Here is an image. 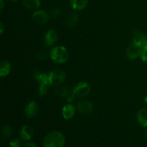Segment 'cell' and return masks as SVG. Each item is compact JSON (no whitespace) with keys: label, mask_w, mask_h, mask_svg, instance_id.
<instances>
[{"label":"cell","mask_w":147,"mask_h":147,"mask_svg":"<svg viewBox=\"0 0 147 147\" xmlns=\"http://www.w3.org/2000/svg\"><path fill=\"white\" fill-rule=\"evenodd\" d=\"M22 4L27 9L36 10L40 6V0H22Z\"/></svg>","instance_id":"16"},{"label":"cell","mask_w":147,"mask_h":147,"mask_svg":"<svg viewBox=\"0 0 147 147\" xmlns=\"http://www.w3.org/2000/svg\"><path fill=\"white\" fill-rule=\"evenodd\" d=\"M9 146L10 147H21L22 142L20 139H14L9 142Z\"/></svg>","instance_id":"20"},{"label":"cell","mask_w":147,"mask_h":147,"mask_svg":"<svg viewBox=\"0 0 147 147\" xmlns=\"http://www.w3.org/2000/svg\"><path fill=\"white\" fill-rule=\"evenodd\" d=\"M23 147H37V146L32 142H27V143L24 144Z\"/></svg>","instance_id":"25"},{"label":"cell","mask_w":147,"mask_h":147,"mask_svg":"<svg viewBox=\"0 0 147 147\" xmlns=\"http://www.w3.org/2000/svg\"><path fill=\"white\" fill-rule=\"evenodd\" d=\"M76 107L71 103H67L63 106L62 109V115L65 120H69L74 116V115L76 114Z\"/></svg>","instance_id":"11"},{"label":"cell","mask_w":147,"mask_h":147,"mask_svg":"<svg viewBox=\"0 0 147 147\" xmlns=\"http://www.w3.org/2000/svg\"><path fill=\"white\" fill-rule=\"evenodd\" d=\"M1 134L4 138H9L12 135V129L9 125H4L1 128Z\"/></svg>","instance_id":"19"},{"label":"cell","mask_w":147,"mask_h":147,"mask_svg":"<svg viewBox=\"0 0 147 147\" xmlns=\"http://www.w3.org/2000/svg\"><path fill=\"white\" fill-rule=\"evenodd\" d=\"M144 100H145V102H146V103H147V96L144 98Z\"/></svg>","instance_id":"29"},{"label":"cell","mask_w":147,"mask_h":147,"mask_svg":"<svg viewBox=\"0 0 147 147\" xmlns=\"http://www.w3.org/2000/svg\"><path fill=\"white\" fill-rule=\"evenodd\" d=\"M144 47L132 42L126 50V55H127L128 58L130 60H134V59L140 57Z\"/></svg>","instance_id":"6"},{"label":"cell","mask_w":147,"mask_h":147,"mask_svg":"<svg viewBox=\"0 0 147 147\" xmlns=\"http://www.w3.org/2000/svg\"><path fill=\"white\" fill-rule=\"evenodd\" d=\"M50 84L54 86H59L65 80V73L61 70H55L48 74Z\"/></svg>","instance_id":"3"},{"label":"cell","mask_w":147,"mask_h":147,"mask_svg":"<svg viewBox=\"0 0 147 147\" xmlns=\"http://www.w3.org/2000/svg\"><path fill=\"white\" fill-rule=\"evenodd\" d=\"M79 20L78 14L76 12L71 13L70 15H68L66 18V25L68 27H73L78 23Z\"/></svg>","instance_id":"17"},{"label":"cell","mask_w":147,"mask_h":147,"mask_svg":"<svg viewBox=\"0 0 147 147\" xmlns=\"http://www.w3.org/2000/svg\"><path fill=\"white\" fill-rule=\"evenodd\" d=\"M60 14V9L57 7H55V8H53L50 11V15L53 17H58Z\"/></svg>","instance_id":"21"},{"label":"cell","mask_w":147,"mask_h":147,"mask_svg":"<svg viewBox=\"0 0 147 147\" xmlns=\"http://www.w3.org/2000/svg\"><path fill=\"white\" fill-rule=\"evenodd\" d=\"M90 86L86 82L78 83L72 90V93L75 95L76 98H83L86 97L90 93Z\"/></svg>","instance_id":"4"},{"label":"cell","mask_w":147,"mask_h":147,"mask_svg":"<svg viewBox=\"0 0 147 147\" xmlns=\"http://www.w3.org/2000/svg\"><path fill=\"white\" fill-rule=\"evenodd\" d=\"M76 97L75 96V95L71 92V93H70V94L69 95L67 98H66V99H67V100L68 103H72L73 101H74L75 99H76Z\"/></svg>","instance_id":"23"},{"label":"cell","mask_w":147,"mask_h":147,"mask_svg":"<svg viewBox=\"0 0 147 147\" xmlns=\"http://www.w3.org/2000/svg\"><path fill=\"white\" fill-rule=\"evenodd\" d=\"M0 2H1V10H2L4 8V1L3 0H0Z\"/></svg>","instance_id":"27"},{"label":"cell","mask_w":147,"mask_h":147,"mask_svg":"<svg viewBox=\"0 0 147 147\" xmlns=\"http://www.w3.org/2000/svg\"><path fill=\"white\" fill-rule=\"evenodd\" d=\"M34 135V130L29 125H24L20 132V139L24 142H28L32 138Z\"/></svg>","instance_id":"10"},{"label":"cell","mask_w":147,"mask_h":147,"mask_svg":"<svg viewBox=\"0 0 147 147\" xmlns=\"http://www.w3.org/2000/svg\"><path fill=\"white\" fill-rule=\"evenodd\" d=\"M76 109L83 115H89L93 112V103L88 100H81L77 103Z\"/></svg>","instance_id":"5"},{"label":"cell","mask_w":147,"mask_h":147,"mask_svg":"<svg viewBox=\"0 0 147 147\" xmlns=\"http://www.w3.org/2000/svg\"><path fill=\"white\" fill-rule=\"evenodd\" d=\"M140 57L142 61L144 62V63H147V48L145 46L143 47V50H142Z\"/></svg>","instance_id":"22"},{"label":"cell","mask_w":147,"mask_h":147,"mask_svg":"<svg viewBox=\"0 0 147 147\" xmlns=\"http://www.w3.org/2000/svg\"><path fill=\"white\" fill-rule=\"evenodd\" d=\"M55 92L56 95L62 98H67L71 93L70 90L67 87H64V86H60V87L57 88Z\"/></svg>","instance_id":"18"},{"label":"cell","mask_w":147,"mask_h":147,"mask_svg":"<svg viewBox=\"0 0 147 147\" xmlns=\"http://www.w3.org/2000/svg\"><path fill=\"white\" fill-rule=\"evenodd\" d=\"M49 56L56 63L63 64L69 59L68 50L63 46H55L50 52Z\"/></svg>","instance_id":"2"},{"label":"cell","mask_w":147,"mask_h":147,"mask_svg":"<svg viewBox=\"0 0 147 147\" xmlns=\"http://www.w3.org/2000/svg\"><path fill=\"white\" fill-rule=\"evenodd\" d=\"M65 144V136L58 131H53L45 137L43 141L44 147H64Z\"/></svg>","instance_id":"1"},{"label":"cell","mask_w":147,"mask_h":147,"mask_svg":"<svg viewBox=\"0 0 147 147\" xmlns=\"http://www.w3.org/2000/svg\"><path fill=\"white\" fill-rule=\"evenodd\" d=\"M11 71V65L7 60H2L1 62L0 67V76L1 78L7 77Z\"/></svg>","instance_id":"15"},{"label":"cell","mask_w":147,"mask_h":147,"mask_svg":"<svg viewBox=\"0 0 147 147\" xmlns=\"http://www.w3.org/2000/svg\"><path fill=\"white\" fill-rule=\"evenodd\" d=\"M58 35L55 30H50L45 33L44 36V42L46 45L51 47L53 46L57 41Z\"/></svg>","instance_id":"9"},{"label":"cell","mask_w":147,"mask_h":147,"mask_svg":"<svg viewBox=\"0 0 147 147\" xmlns=\"http://www.w3.org/2000/svg\"><path fill=\"white\" fill-rule=\"evenodd\" d=\"M11 1H17V0H11Z\"/></svg>","instance_id":"31"},{"label":"cell","mask_w":147,"mask_h":147,"mask_svg":"<svg viewBox=\"0 0 147 147\" xmlns=\"http://www.w3.org/2000/svg\"><path fill=\"white\" fill-rule=\"evenodd\" d=\"M145 47L147 48V35H146V42H145Z\"/></svg>","instance_id":"28"},{"label":"cell","mask_w":147,"mask_h":147,"mask_svg":"<svg viewBox=\"0 0 147 147\" xmlns=\"http://www.w3.org/2000/svg\"><path fill=\"white\" fill-rule=\"evenodd\" d=\"M88 0H70L71 7L75 10H82L86 7Z\"/></svg>","instance_id":"14"},{"label":"cell","mask_w":147,"mask_h":147,"mask_svg":"<svg viewBox=\"0 0 147 147\" xmlns=\"http://www.w3.org/2000/svg\"><path fill=\"white\" fill-rule=\"evenodd\" d=\"M4 24L2 22L0 23V30H1V34H2L3 32H4Z\"/></svg>","instance_id":"26"},{"label":"cell","mask_w":147,"mask_h":147,"mask_svg":"<svg viewBox=\"0 0 147 147\" xmlns=\"http://www.w3.org/2000/svg\"><path fill=\"white\" fill-rule=\"evenodd\" d=\"M146 35H145L142 32L139 31V30H136L134 32L132 42L144 47L145 45V42H146Z\"/></svg>","instance_id":"12"},{"label":"cell","mask_w":147,"mask_h":147,"mask_svg":"<svg viewBox=\"0 0 147 147\" xmlns=\"http://www.w3.org/2000/svg\"><path fill=\"white\" fill-rule=\"evenodd\" d=\"M38 112V105L34 100L30 101L24 108V114L28 119H32L37 115Z\"/></svg>","instance_id":"7"},{"label":"cell","mask_w":147,"mask_h":147,"mask_svg":"<svg viewBox=\"0 0 147 147\" xmlns=\"http://www.w3.org/2000/svg\"><path fill=\"white\" fill-rule=\"evenodd\" d=\"M137 120L143 127H147V108H142L137 113Z\"/></svg>","instance_id":"13"},{"label":"cell","mask_w":147,"mask_h":147,"mask_svg":"<svg viewBox=\"0 0 147 147\" xmlns=\"http://www.w3.org/2000/svg\"><path fill=\"white\" fill-rule=\"evenodd\" d=\"M145 137H146V139L147 140V131H146V133H145Z\"/></svg>","instance_id":"30"},{"label":"cell","mask_w":147,"mask_h":147,"mask_svg":"<svg viewBox=\"0 0 147 147\" xmlns=\"http://www.w3.org/2000/svg\"><path fill=\"white\" fill-rule=\"evenodd\" d=\"M32 19L37 24H45L46 22H47L49 20V14L44 10H36L33 13Z\"/></svg>","instance_id":"8"},{"label":"cell","mask_w":147,"mask_h":147,"mask_svg":"<svg viewBox=\"0 0 147 147\" xmlns=\"http://www.w3.org/2000/svg\"><path fill=\"white\" fill-rule=\"evenodd\" d=\"M38 57L41 60H45L47 57V54L45 52H40L38 54Z\"/></svg>","instance_id":"24"}]
</instances>
